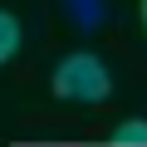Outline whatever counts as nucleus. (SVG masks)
Here are the masks:
<instances>
[{
	"label": "nucleus",
	"instance_id": "nucleus-5",
	"mask_svg": "<svg viewBox=\"0 0 147 147\" xmlns=\"http://www.w3.org/2000/svg\"><path fill=\"white\" fill-rule=\"evenodd\" d=\"M142 30H147V0H142Z\"/></svg>",
	"mask_w": 147,
	"mask_h": 147
},
{
	"label": "nucleus",
	"instance_id": "nucleus-2",
	"mask_svg": "<svg viewBox=\"0 0 147 147\" xmlns=\"http://www.w3.org/2000/svg\"><path fill=\"white\" fill-rule=\"evenodd\" d=\"M59 5H64L69 25L79 30V34H93V30H103V20H108V0H59Z\"/></svg>",
	"mask_w": 147,
	"mask_h": 147
},
{
	"label": "nucleus",
	"instance_id": "nucleus-4",
	"mask_svg": "<svg viewBox=\"0 0 147 147\" xmlns=\"http://www.w3.org/2000/svg\"><path fill=\"white\" fill-rule=\"evenodd\" d=\"M15 49H20V20L10 10H0V64H10Z\"/></svg>",
	"mask_w": 147,
	"mask_h": 147
},
{
	"label": "nucleus",
	"instance_id": "nucleus-1",
	"mask_svg": "<svg viewBox=\"0 0 147 147\" xmlns=\"http://www.w3.org/2000/svg\"><path fill=\"white\" fill-rule=\"evenodd\" d=\"M49 88H54L59 98H69V103H103V98L113 93V74H108V64H103L98 54L74 49V54L59 59Z\"/></svg>",
	"mask_w": 147,
	"mask_h": 147
},
{
	"label": "nucleus",
	"instance_id": "nucleus-3",
	"mask_svg": "<svg viewBox=\"0 0 147 147\" xmlns=\"http://www.w3.org/2000/svg\"><path fill=\"white\" fill-rule=\"evenodd\" d=\"M108 147H147V118H127V123H118L113 137H108Z\"/></svg>",
	"mask_w": 147,
	"mask_h": 147
}]
</instances>
